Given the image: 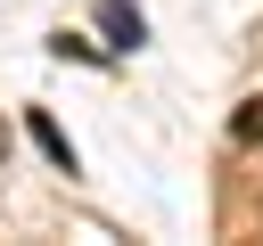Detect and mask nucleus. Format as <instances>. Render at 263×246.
Instances as JSON below:
<instances>
[{
	"label": "nucleus",
	"instance_id": "f03ea898",
	"mask_svg": "<svg viewBox=\"0 0 263 246\" xmlns=\"http://www.w3.org/2000/svg\"><path fill=\"white\" fill-rule=\"evenodd\" d=\"M33 139H41V156H49L58 172H74V148H66V131H58L49 115H33Z\"/></svg>",
	"mask_w": 263,
	"mask_h": 246
},
{
	"label": "nucleus",
	"instance_id": "7ed1b4c3",
	"mask_svg": "<svg viewBox=\"0 0 263 246\" xmlns=\"http://www.w3.org/2000/svg\"><path fill=\"white\" fill-rule=\"evenodd\" d=\"M230 131H238V139H247V148H263V98H247V107H238V115H230Z\"/></svg>",
	"mask_w": 263,
	"mask_h": 246
},
{
	"label": "nucleus",
	"instance_id": "f257e3e1",
	"mask_svg": "<svg viewBox=\"0 0 263 246\" xmlns=\"http://www.w3.org/2000/svg\"><path fill=\"white\" fill-rule=\"evenodd\" d=\"M99 25H107L115 49H140V41H148V16H140L132 0H99Z\"/></svg>",
	"mask_w": 263,
	"mask_h": 246
}]
</instances>
